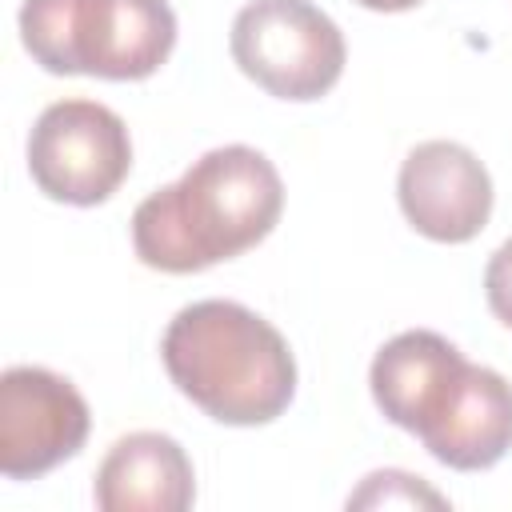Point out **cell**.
Listing matches in <instances>:
<instances>
[{
  "label": "cell",
  "mask_w": 512,
  "mask_h": 512,
  "mask_svg": "<svg viewBox=\"0 0 512 512\" xmlns=\"http://www.w3.org/2000/svg\"><path fill=\"white\" fill-rule=\"evenodd\" d=\"M280 212L284 184L276 164L248 144H224L136 204L132 248L156 272H204L256 248Z\"/></svg>",
  "instance_id": "obj_1"
},
{
  "label": "cell",
  "mask_w": 512,
  "mask_h": 512,
  "mask_svg": "<svg viewBox=\"0 0 512 512\" xmlns=\"http://www.w3.org/2000/svg\"><path fill=\"white\" fill-rule=\"evenodd\" d=\"M160 356L172 384L220 424H268L296 396L288 340L236 300L180 308L164 328Z\"/></svg>",
  "instance_id": "obj_2"
},
{
  "label": "cell",
  "mask_w": 512,
  "mask_h": 512,
  "mask_svg": "<svg viewBox=\"0 0 512 512\" xmlns=\"http://www.w3.org/2000/svg\"><path fill=\"white\" fill-rule=\"evenodd\" d=\"M20 40L52 76L144 80L176 48L168 0H24Z\"/></svg>",
  "instance_id": "obj_3"
},
{
  "label": "cell",
  "mask_w": 512,
  "mask_h": 512,
  "mask_svg": "<svg viewBox=\"0 0 512 512\" xmlns=\"http://www.w3.org/2000/svg\"><path fill=\"white\" fill-rule=\"evenodd\" d=\"M228 44L236 68L280 100H320L348 56L336 20L312 0H248Z\"/></svg>",
  "instance_id": "obj_4"
},
{
  "label": "cell",
  "mask_w": 512,
  "mask_h": 512,
  "mask_svg": "<svg viewBox=\"0 0 512 512\" xmlns=\"http://www.w3.org/2000/svg\"><path fill=\"white\" fill-rule=\"evenodd\" d=\"M132 168L124 120L96 100L48 104L28 136V172L48 200L92 208L104 204Z\"/></svg>",
  "instance_id": "obj_5"
},
{
  "label": "cell",
  "mask_w": 512,
  "mask_h": 512,
  "mask_svg": "<svg viewBox=\"0 0 512 512\" xmlns=\"http://www.w3.org/2000/svg\"><path fill=\"white\" fill-rule=\"evenodd\" d=\"M92 416L72 380L16 364L0 376V472L36 480L72 460L88 440Z\"/></svg>",
  "instance_id": "obj_6"
},
{
  "label": "cell",
  "mask_w": 512,
  "mask_h": 512,
  "mask_svg": "<svg viewBox=\"0 0 512 512\" xmlns=\"http://www.w3.org/2000/svg\"><path fill=\"white\" fill-rule=\"evenodd\" d=\"M404 220L436 244H468L492 216V176L456 140L416 144L396 176Z\"/></svg>",
  "instance_id": "obj_7"
},
{
  "label": "cell",
  "mask_w": 512,
  "mask_h": 512,
  "mask_svg": "<svg viewBox=\"0 0 512 512\" xmlns=\"http://www.w3.org/2000/svg\"><path fill=\"white\" fill-rule=\"evenodd\" d=\"M464 368L468 360L440 332H428V328L400 332L372 360V372H368L372 400L396 428L424 436L432 420L444 412V404L452 400Z\"/></svg>",
  "instance_id": "obj_8"
},
{
  "label": "cell",
  "mask_w": 512,
  "mask_h": 512,
  "mask_svg": "<svg viewBox=\"0 0 512 512\" xmlns=\"http://www.w3.org/2000/svg\"><path fill=\"white\" fill-rule=\"evenodd\" d=\"M432 460L456 472H484L512 448V384L484 364H468L452 400L420 436Z\"/></svg>",
  "instance_id": "obj_9"
},
{
  "label": "cell",
  "mask_w": 512,
  "mask_h": 512,
  "mask_svg": "<svg viewBox=\"0 0 512 512\" xmlns=\"http://www.w3.org/2000/svg\"><path fill=\"white\" fill-rule=\"evenodd\" d=\"M92 496L104 512H184L196 500V472L172 436L128 432L100 460Z\"/></svg>",
  "instance_id": "obj_10"
},
{
  "label": "cell",
  "mask_w": 512,
  "mask_h": 512,
  "mask_svg": "<svg viewBox=\"0 0 512 512\" xmlns=\"http://www.w3.org/2000/svg\"><path fill=\"white\" fill-rule=\"evenodd\" d=\"M392 504H404V508H416V504L444 508V496L432 492L420 476H408V472H396V468L364 476V484L348 496V508H392Z\"/></svg>",
  "instance_id": "obj_11"
},
{
  "label": "cell",
  "mask_w": 512,
  "mask_h": 512,
  "mask_svg": "<svg viewBox=\"0 0 512 512\" xmlns=\"http://www.w3.org/2000/svg\"><path fill=\"white\" fill-rule=\"evenodd\" d=\"M484 296H488L492 316L512 328V236L492 252L484 268Z\"/></svg>",
  "instance_id": "obj_12"
},
{
  "label": "cell",
  "mask_w": 512,
  "mask_h": 512,
  "mask_svg": "<svg viewBox=\"0 0 512 512\" xmlns=\"http://www.w3.org/2000/svg\"><path fill=\"white\" fill-rule=\"evenodd\" d=\"M360 8H372V12H408V8H416V4H424V0H356Z\"/></svg>",
  "instance_id": "obj_13"
}]
</instances>
